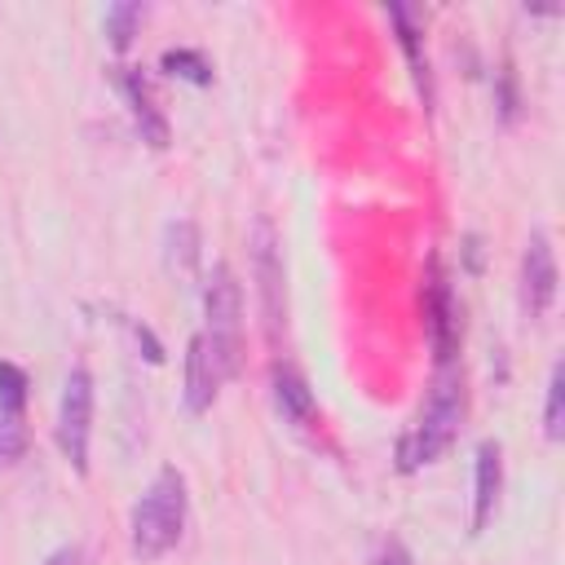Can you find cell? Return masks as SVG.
<instances>
[{
    "instance_id": "20",
    "label": "cell",
    "mask_w": 565,
    "mask_h": 565,
    "mask_svg": "<svg viewBox=\"0 0 565 565\" xmlns=\"http://www.w3.org/2000/svg\"><path fill=\"white\" fill-rule=\"evenodd\" d=\"M499 110H503V119L516 115V79H512V66L499 71Z\"/></svg>"
},
{
    "instance_id": "6",
    "label": "cell",
    "mask_w": 565,
    "mask_h": 565,
    "mask_svg": "<svg viewBox=\"0 0 565 565\" xmlns=\"http://www.w3.org/2000/svg\"><path fill=\"white\" fill-rule=\"evenodd\" d=\"M424 318H428V340H433V366H455V358H459V300H455V287L437 260H428V278H424Z\"/></svg>"
},
{
    "instance_id": "13",
    "label": "cell",
    "mask_w": 565,
    "mask_h": 565,
    "mask_svg": "<svg viewBox=\"0 0 565 565\" xmlns=\"http://www.w3.org/2000/svg\"><path fill=\"white\" fill-rule=\"evenodd\" d=\"M543 437H547V441H561V437H565V366H561V362H552V375H547Z\"/></svg>"
},
{
    "instance_id": "12",
    "label": "cell",
    "mask_w": 565,
    "mask_h": 565,
    "mask_svg": "<svg viewBox=\"0 0 565 565\" xmlns=\"http://www.w3.org/2000/svg\"><path fill=\"white\" fill-rule=\"evenodd\" d=\"M388 18L397 26V44L411 62V75H415V88L424 93V102L433 97V79H428V57H424V44H419V26L411 22V9L406 4H388Z\"/></svg>"
},
{
    "instance_id": "21",
    "label": "cell",
    "mask_w": 565,
    "mask_h": 565,
    "mask_svg": "<svg viewBox=\"0 0 565 565\" xmlns=\"http://www.w3.org/2000/svg\"><path fill=\"white\" fill-rule=\"evenodd\" d=\"M132 340L146 349V362H163V344H159V340H154L146 327H137V322H132Z\"/></svg>"
},
{
    "instance_id": "3",
    "label": "cell",
    "mask_w": 565,
    "mask_h": 565,
    "mask_svg": "<svg viewBox=\"0 0 565 565\" xmlns=\"http://www.w3.org/2000/svg\"><path fill=\"white\" fill-rule=\"evenodd\" d=\"M221 366L225 380L243 371V291L234 282V269L225 260L212 265L203 287V331H199Z\"/></svg>"
},
{
    "instance_id": "16",
    "label": "cell",
    "mask_w": 565,
    "mask_h": 565,
    "mask_svg": "<svg viewBox=\"0 0 565 565\" xmlns=\"http://www.w3.org/2000/svg\"><path fill=\"white\" fill-rule=\"evenodd\" d=\"M146 18V9L141 4H132V0H124V4H110L106 9V35H110V44H115V53H124L128 44H132V35H137V22Z\"/></svg>"
},
{
    "instance_id": "8",
    "label": "cell",
    "mask_w": 565,
    "mask_h": 565,
    "mask_svg": "<svg viewBox=\"0 0 565 565\" xmlns=\"http://www.w3.org/2000/svg\"><path fill=\"white\" fill-rule=\"evenodd\" d=\"M115 84H119V93H124V102L132 110V124H137L141 141H150L154 150H163L168 146V119H163V110L154 102L150 79L137 66H115Z\"/></svg>"
},
{
    "instance_id": "15",
    "label": "cell",
    "mask_w": 565,
    "mask_h": 565,
    "mask_svg": "<svg viewBox=\"0 0 565 565\" xmlns=\"http://www.w3.org/2000/svg\"><path fill=\"white\" fill-rule=\"evenodd\" d=\"M159 66H163L168 75H177V79H190V84H212V62H207L199 49H168Z\"/></svg>"
},
{
    "instance_id": "5",
    "label": "cell",
    "mask_w": 565,
    "mask_h": 565,
    "mask_svg": "<svg viewBox=\"0 0 565 565\" xmlns=\"http://www.w3.org/2000/svg\"><path fill=\"white\" fill-rule=\"evenodd\" d=\"M88 437H93V375L88 366H75L57 402V446L79 477L88 472Z\"/></svg>"
},
{
    "instance_id": "14",
    "label": "cell",
    "mask_w": 565,
    "mask_h": 565,
    "mask_svg": "<svg viewBox=\"0 0 565 565\" xmlns=\"http://www.w3.org/2000/svg\"><path fill=\"white\" fill-rule=\"evenodd\" d=\"M194 260H199V230H194V221H172L168 225V265L177 274H190Z\"/></svg>"
},
{
    "instance_id": "7",
    "label": "cell",
    "mask_w": 565,
    "mask_h": 565,
    "mask_svg": "<svg viewBox=\"0 0 565 565\" xmlns=\"http://www.w3.org/2000/svg\"><path fill=\"white\" fill-rule=\"evenodd\" d=\"M556 252L547 230H530L525 252H521V309L525 318H547V309L556 305Z\"/></svg>"
},
{
    "instance_id": "22",
    "label": "cell",
    "mask_w": 565,
    "mask_h": 565,
    "mask_svg": "<svg viewBox=\"0 0 565 565\" xmlns=\"http://www.w3.org/2000/svg\"><path fill=\"white\" fill-rule=\"evenodd\" d=\"M44 565H84V552H79L75 543H66V547L49 552V561H44Z\"/></svg>"
},
{
    "instance_id": "19",
    "label": "cell",
    "mask_w": 565,
    "mask_h": 565,
    "mask_svg": "<svg viewBox=\"0 0 565 565\" xmlns=\"http://www.w3.org/2000/svg\"><path fill=\"white\" fill-rule=\"evenodd\" d=\"M371 565H415V561H411L406 543L388 534V539H380V543H375V556H371Z\"/></svg>"
},
{
    "instance_id": "11",
    "label": "cell",
    "mask_w": 565,
    "mask_h": 565,
    "mask_svg": "<svg viewBox=\"0 0 565 565\" xmlns=\"http://www.w3.org/2000/svg\"><path fill=\"white\" fill-rule=\"evenodd\" d=\"M269 384H274V406H278V415H282L291 428H313L318 402H313V388L305 384V375L291 371V366H274Z\"/></svg>"
},
{
    "instance_id": "18",
    "label": "cell",
    "mask_w": 565,
    "mask_h": 565,
    "mask_svg": "<svg viewBox=\"0 0 565 565\" xmlns=\"http://www.w3.org/2000/svg\"><path fill=\"white\" fill-rule=\"evenodd\" d=\"M26 424H22V415H4L0 411V468H13L22 455H26Z\"/></svg>"
},
{
    "instance_id": "9",
    "label": "cell",
    "mask_w": 565,
    "mask_h": 565,
    "mask_svg": "<svg viewBox=\"0 0 565 565\" xmlns=\"http://www.w3.org/2000/svg\"><path fill=\"white\" fill-rule=\"evenodd\" d=\"M499 490H503V450H499V441H481L477 468H472V516H468L472 534H481L494 521Z\"/></svg>"
},
{
    "instance_id": "4",
    "label": "cell",
    "mask_w": 565,
    "mask_h": 565,
    "mask_svg": "<svg viewBox=\"0 0 565 565\" xmlns=\"http://www.w3.org/2000/svg\"><path fill=\"white\" fill-rule=\"evenodd\" d=\"M252 278L260 291L269 344H278L282 322H287V287H282V252H278V234H274L269 216H256V225H252Z\"/></svg>"
},
{
    "instance_id": "2",
    "label": "cell",
    "mask_w": 565,
    "mask_h": 565,
    "mask_svg": "<svg viewBox=\"0 0 565 565\" xmlns=\"http://www.w3.org/2000/svg\"><path fill=\"white\" fill-rule=\"evenodd\" d=\"M132 552L141 561H159L181 543L185 530V477L177 468H159L146 494L132 503Z\"/></svg>"
},
{
    "instance_id": "17",
    "label": "cell",
    "mask_w": 565,
    "mask_h": 565,
    "mask_svg": "<svg viewBox=\"0 0 565 565\" xmlns=\"http://www.w3.org/2000/svg\"><path fill=\"white\" fill-rule=\"evenodd\" d=\"M26 388H31L26 371L13 366V362H0V411L4 415H22L26 411Z\"/></svg>"
},
{
    "instance_id": "1",
    "label": "cell",
    "mask_w": 565,
    "mask_h": 565,
    "mask_svg": "<svg viewBox=\"0 0 565 565\" xmlns=\"http://www.w3.org/2000/svg\"><path fill=\"white\" fill-rule=\"evenodd\" d=\"M459 419H463V380H459V362H455V366H437L433 371V388H428L424 415L397 441V468L415 472L424 463H437L450 450V441L459 433Z\"/></svg>"
},
{
    "instance_id": "10",
    "label": "cell",
    "mask_w": 565,
    "mask_h": 565,
    "mask_svg": "<svg viewBox=\"0 0 565 565\" xmlns=\"http://www.w3.org/2000/svg\"><path fill=\"white\" fill-rule=\"evenodd\" d=\"M221 380H225V375H221V366H216L207 340H203V335H190V344H185V411H190V415L212 411Z\"/></svg>"
}]
</instances>
